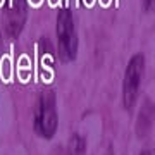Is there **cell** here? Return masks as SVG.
I'll list each match as a JSON object with an SVG mask.
<instances>
[{
  "mask_svg": "<svg viewBox=\"0 0 155 155\" xmlns=\"http://www.w3.org/2000/svg\"><path fill=\"white\" fill-rule=\"evenodd\" d=\"M33 127L35 133L43 140H52L55 136L59 127V114H57V98L54 90H43L38 95Z\"/></svg>",
  "mask_w": 155,
  "mask_h": 155,
  "instance_id": "cell-1",
  "label": "cell"
},
{
  "mask_svg": "<svg viewBox=\"0 0 155 155\" xmlns=\"http://www.w3.org/2000/svg\"><path fill=\"white\" fill-rule=\"evenodd\" d=\"M57 48H59V55L64 62H72L78 55V48H79V38L76 33V26H74V17H72L71 9L62 7L59 14H57Z\"/></svg>",
  "mask_w": 155,
  "mask_h": 155,
  "instance_id": "cell-2",
  "label": "cell"
},
{
  "mask_svg": "<svg viewBox=\"0 0 155 155\" xmlns=\"http://www.w3.org/2000/svg\"><path fill=\"white\" fill-rule=\"evenodd\" d=\"M143 74H145V55L143 54H134L127 62L124 78H122V107L126 110H133L134 104L138 100Z\"/></svg>",
  "mask_w": 155,
  "mask_h": 155,
  "instance_id": "cell-3",
  "label": "cell"
},
{
  "mask_svg": "<svg viewBox=\"0 0 155 155\" xmlns=\"http://www.w3.org/2000/svg\"><path fill=\"white\" fill-rule=\"evenodd\" d=\"M4 17H5V29L9 36L17 38L26 24L28 0H7L4 7Z\"/></svg>",
  "mask_w": 155,
  "mask_h": 155,
  "instance_id": "cell-4",
  "label": "cell"
},
{
  "mask_svg": "<svg viewBox=\"0 0 155 155\" xmlns=\"http://www.w3.org/2000/svg\"><path fill=\"white\" fill-rule=\"evenodd\" d=\"M152 126H153V104L152 102H145L141 110L138 114V119H136V134L138 138H147L148 133L152 131Z\"/></svg>",
  "mask_w": 155,
  "mask_h": 155,
  "instance_id": "cell-5",
  "label": "cell"
},
{
  "mask_svg": "<svg viewBox=\"0 0 155 155\" xmlns=\"http://www.w3.org/2000/svg\"><path fill=\"white\" fill-rule=\"evenodd\" d=\"M67 152L69 155H84L86 153V140L83 134L74 133L67 141Z\"/></svg>",
  "mask_w": 155,
  "mask_h": 155,
  "instance_id": "cell-6",
  "label": "cell"
},
{
  "mask_svg": "<svg viewBox=\"0 0 155 155\" xmlns=\"http://www.w3.org/2000/svg\"><path fill=\"white\" fill-rule=\"evenodd\" d=\"M141 4H143L145 12H152V9H153V0H141Z\"/></svg>",
  "mask_w": 155,
  "mask_h": 155,
  "instance_id": "cell-7",
  "label": "cell"
},
{
  "mask_svg": "<svg viewBox=\"0 0 155 155\" xmlns=\"http://www.w3.org/2000/svg\"><path fill=\"white\" fill-rule=\"evenodd\" d=\"M104 155H114V148H112V145L107 147V150H105V153H104Z\"/></svg>",
  "mask_w": 155,
  "mask_h": 155,
  "instance_id": "cell-8",
  "label": "cell"
},
{
  "mask_svg": "<svg viewBox=\"0 0 155 155\" xmlns=\"http://www.w3.org/2000/svg\"><path fill=\"white\" fill-rule=\"evenodd\" d=\"M140 155H153V150H150V148H148V150H143Z\"/></svg>",
  "mask_w": 155,
  "mask_h": 155,
  "instance_id": "cell-9",
  "label": "cell"
},
{
  "mask_svg": "<svg viewBox=\"0 0 155 155\" xmlns=\"http://www.w3.org/2000/svg\"><path fill=\"white\" fill-rule=\"evenodd\" d=\"M91 2H93V0H84V4H86V5H91Z\"/></svg>",
  "mask_w": 155,
  "mask_h": 155,
  "instance_id": "cell-10",
  "label": "cell"
}]
</instances>
